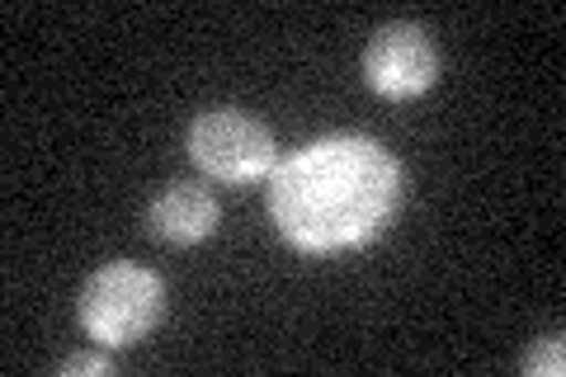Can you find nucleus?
Wrapping results in <instances>:
<instances>
[{
  "instance_id": "obj_1",
  "label": "nucleus",
  "mask_w": 566,
  "mask_h": 377,
  "mask_svg": "<svg viewBox=\"0 0 566 377\" xmlns=\"http://www.w3.org/2000/svg\"><path fill=\"white\" fill-rule=\"evenodd\" d=\"M401 208V166L374 137H322L279 160L270 175V212L283 241L307 255L368 245Z\"/></svg>"
},
{
  "instance_id": "obj_2",
  "label": "nucleus",
  "mask_w": 566,
  "mask_h": 377,
  "mask_svg": "<svg viewBox=\"0 0 566 377\" xmlns=\"http://www.w3.org/2000/svg\"><path fill=\"white\" fill-rule=\"evenodd\" d=\"M166 312L161 274L128 260L104 264L81 293V326L99 349H128L156 331Z\"/></svg>"
},
{
  "instance_id": "obj_3",
  "label": "nucleus",
  "mask_w": 566,
  "mask_h": 377,
  "mask_svg": "<svg viewBox=\"0 0 566 377\" xmlns=\"http://www.w3.org/2000/svg\"><path fill=\"white\" fill-rule=\"evenodd\" d=\"M189 156L208 179L222 185H255L279 166V142L255 114L245 109H208L189 128Z\"/></svg>"
},
{
  "instance_id": "obj_4",
  "label": "nucleus",
  "mask_w": 566,
  "mask_h": 377,
  "mask_svg": "<svg viewBox=\"0 0 566 377\" xmlns=\"http://www.w3.org/2000/svg\"><path fill=\"white\" fill-rule=\"evenodd\" d=\"M364 81L387 100H416L439 81V48L420 24H382L364 48Z\"/></svg>"
},
{
  "instance_id": "obj_5",
  "label": "nucleus",
  "mask_w": 566,
  "mask_h": 377,
  "mask_svg": "<svg viewBox=\"0 0 566 377\" xmlns=\"http://www.w3.org/2000/svg\"><path fill=\"white\" fill-rule=\"evenodd\" d=\"M147 231L166 245H199L218 231V199L193 179H175L151 199Z\"/></svg>"
},
{
  "instance_id": "obj_6",
  "label": "nucleus",
  "mask_w": 566,
  "mask_h": 377,
  "mask_svg": "<svg viewBox=\"0 0 566 377\" xmlns=\"http://www.w3.org/2000/svg\"><path fill=\"white\" fill-rule=\"evenodd\" d=\"M520 373H528V377H562L566 373V345H562V335L534 339V349L520 358Z\"/></svg>"
},
{
  "instance_id": "obj_7",
  "label": "nucleus",
  "mask_w": 566,
  "mask_h": 377,
  "mask_svg": "<svg viewBox=\"0 0 566 377\" xmlns=\"http://www.w3.org/2000/svg\"><path fill=\"white\" fill-rule=\"evenodd\" d=\"M114 364H109V354H95V349H85V354H71V358H62V364H57V373L62 377H76V373H109Z\"/></svg>"
}]
</instances>
